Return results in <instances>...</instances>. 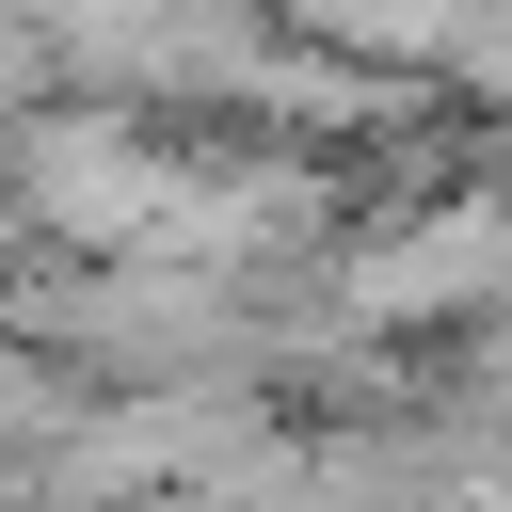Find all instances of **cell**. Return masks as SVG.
<instances>
[]
</instances>
